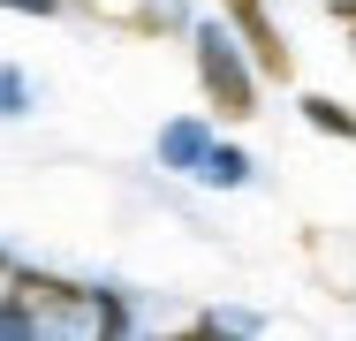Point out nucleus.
I'll return each mask as SVG.
<instances>
[{"mask_svg":"<svg viewBox=\"0 0 356 341\" xmlns=\"http://www.w3.org/2000/svg\"><path fill=\"white\" fill-rule=\"evenodd\" d=\"M303 122H311V129H326V136H341V144H356V114L341 106V99H326V91H311V99H303Z\"/></svg>","mask_w":356,"mask_h":341,"instance_id":"nucleus-4","label":"nucleus"},{"mask_svg":"<svg viewBox=\"0 0 356 341\" xmlns=\"http://www.w3.org/2000/svg\"><path fill=\"white\" fill-rule=\"evenodd\" d=\"M197 84H205V106L227 114V122H250L258 114V61H243L220 23L197 31Z\"/></svg>","mask_w":356,"mask_h":341,"instance_id":"nucleus-1","label":"nucleus"},{"mask_svg":"<svg viewBox=\"0 0 356 341\" xmlns=\"http://www.w3.org/2000/svg\"><path fill=\"white\" fill-rule=\"evenodd\" d=\"M0 8H15V15H61L69 0H0Z\"/></svg>","mask_w":356,"mask_h":341,"instance_id":"nucleus-7","label":"nucleus"},{"mask_svg":"<svg viewBox=\"0 0 356 341\" xmlns=\"http://www.w3.org/2000/svg\"><path fill=\"white\" fill-rule=\"evenodd\" d=\"M197 182H213V190H243V182H250V159H243L235 144H220V136H213V152H205Z\"/></svg>","mask_w":356,"mask_h":341,"instance_id":"nucleus-3","label":"nucleus"},{"mask_svg":"<svg viewBox=\"0 0 356 341\" xmlns=\"http://www.w3.org/2000/svg\"><path fill=\"white\" fill-rule=\"evenodd\" d=\"M23 99H31V91H23V76H15V68H0V114H23Z\"/></svg>","mask_w":356,"mask_h":341,"instance_id":"nucleus-5","label":"nucleus"},{"mask_svg":"<svg viewBox=\"0 0 356 341\" xmlns=\"http://www.w3.org/2000/svg\"><path fill=\"white\" fill-rule=\"evenodd\" d=\"M205 152H213V129H205V122H167V129H159V159H167V167H190V175H197Z\"/></svg>","mask_w":356,"mask_h":341,"instance_id":"nucleus-2","label":"nucleus"},{"mask_svg":"<svg viewBox=\"0 0 356 341\" xmlns=\"http://www.w3.org/2000/svg\"><path fill=\"white\" fill-rule=\"evenodd\" d=\"M334 8V23H356V0H326Z\"/></svg>","mask_w":356,"mask_h":341,"instance_id":"nucleus-8","label":"nucleus"},{"mask_svg":"<svg viewBox=\"0 0 356 341\" xmlns=\"http://www.w3.org/2000/svg\"><path fill=\"white\" fill-rule=\"evenodd\" d=\"M220 8H227V15H235V31H250V23H258V15H266V0H220Z\"/></svg>","mask_w":356,"mask_h":341,"instance_id":"nucleus-6","label":"nucleus"}]
</instances>
